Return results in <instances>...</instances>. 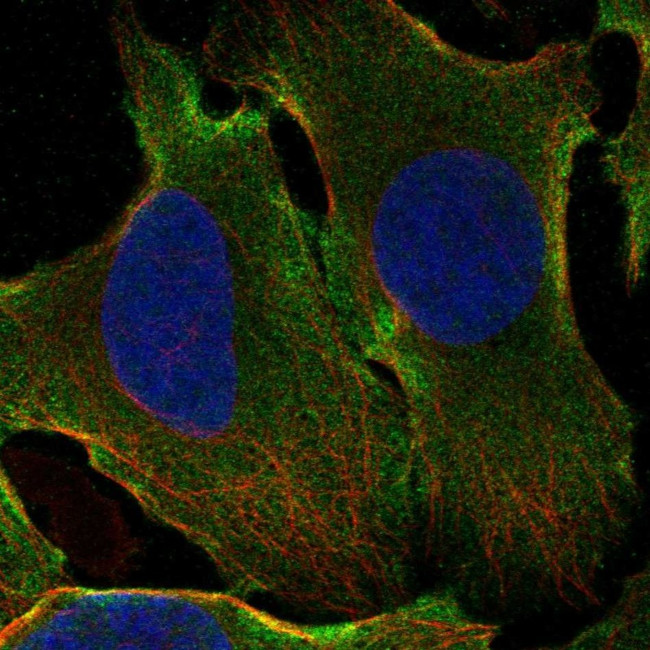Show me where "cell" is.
Returning a JSON list of instances; mask_svg holds the SVG:
<instances>
[{"instance_id": "1", "label": "cell", "mask_w": 650, "mask_h": 650, "mask_svg": "<svg viewBox=\"0 0 650 650\" xmlns=\"http://www.w3.org/2000/svg\"><path fill=\"white\" fill-rule=\"evenodd\" d=\"M280 620L231 591L67 585L1 629V649H273Z\"/></svg>"}, {"instance_id": "2", "label": "cell", "mask_w": 650, "mask_h": 650, "mask_svg": "<svg viewBox=\"0 0 650 650\" xmlns=\"http://www.w3.org/2000/svg\"><path fill=\"white\" fill-rule=\"evenodd\" d=\"M2 505V624L25 615L50 592L67 586L60 553L11 502ZM2 625V626H5Z\"/></svg>"}]
</instances>
